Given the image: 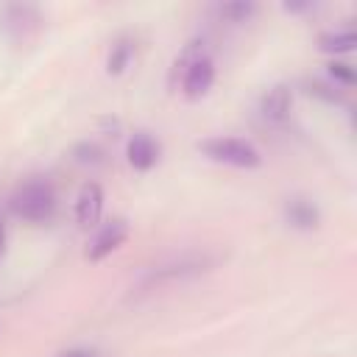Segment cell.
Returning a JSON list of instances; mask_svg holds the SVG:
<instances>
[{
	"label": "cell",
	"mask_w": 357,
	"mask_h": 357,
	"mask_svg": "<svg viewBox=\"0 0 357 357\" xmlns=\"http://www.w3.org/2000/svg\"><path fill=\"white\" fill-rule=\"evenodd\" d=\"M284 218H287V223L296 226V229H315L321 215H318L315 204H310L307 198H290V201L284 204Z\"/></svg>",
	"instance_id": "9c48e42d"
},
{
	"label": "cell",
	"mask_w": 357,
	"mask_h": 357,
	"mask_svg": "<svg viewBox=\"0 0 357 357\" xmlns=\"http://www.w3.org/2000/svg\"><path fill=\"white\" fill-rule=\"evenodd\" d=\"M354 45H357V36H354L351 28H346V31H332V33H324V36L318 39V47L326 50V53H349Z\"/></svg>",
	"instance_id": "30bf717a"
},
{
	"label": "cell",
	"mask_w": 357,
	"mask_h": 357,
	"mask_svg": "<svg viewBox=\"0 0 357 357\" xmlns=\"http://www.w3.org/2000/svg\"><path fill=\"white\" fill-rule=\"evenodd\" d=\"M75 153H84V156H78L81 165H98L100 162V148H95V145H78Z\"/></svg>",
	"instance_id": "9a60e30c"
},
{
	"label": "cell",
	"mask_w": 357,
	"mask_h": 357,
	"mask_svg": "<svg viewBox=\"0 0 357 357\" xmlns=\"http://www.w3.org/2000/svg\"><path fill=\"white\" fill-rule=\"evenodd\" d=\"M204 156H209L212 162H220V165H231V167H259L262 156L259 151L245 142V139H237V137H215V139H206L201 145Z\"/></svg>",
	"instance_id": "3957f363"
},
{
	"label": "cell",
	"mask_w": 357,
	"mask_h": 357,
	"mask_svg": "<svg viewBox=\"0 0 357 357\" xmlns=\"http://www.w3.org/2000/svg\"><path fill=\"white\" fill-rule=\"evenodd\" d=\"M131 56H134V45H131V39L120 36V39L112 45V50H109V59H106V70H109L112 75L123 73V70L128 67Z\"/></svg>",
	"instance_id": "8fae6325"
},
{
	"label": "cell",
	"mask_w": 357,
	"mask_h": 357,
	"mask_svg": "<svg viewBox=\"0 0 357 357\" xmlns=\"http://www.w3.org/2000/svg\"><path fill=\"white\" fill-rule=\"evenodd\" d=\"M290 103H293L290 89L279 84V86H273V89H268V92L262 95L259 112H262V117H265L268 123H282V120L290 114Z\"/></svg>",
	"instance_id": "ba28073f"
},
{
	"label": "cell",
	"mask_w": 357,
	"mask_h": 357,
	"mask_svg": "<svg viewBox=\"0 0 357 357\" xmlns=\"http://www.w3.org/2000/svg\"><path fill=\"white\" fill-rule=\"evenodd\" d=\"M103 212V190L95 181H86L75 198V218L81 226H95Z\"/></svg>",
	"instance_id": "52a82bcc"
},
{
	"label": "cell",
	"mask_w": 357,
	"mask_h": 357,
	"mask_svg": "<svg viewBox=\"0 0 357 357\" xmlns=\"http://www.w3.org/2000/svg\"><path fill=\"white\" fill-rule=\"evenodd\" d=\"M39 22V11L31 3H6L0 6V31L11 36H25L28 28Z\"/></svg>",
	"instance_id": "277c9868"
},
{
	"label": "cell",
	"mask_w": 357,
	"mask_h": 357,
	"mask_svg": "<svg viewBox=\"0 0 357 357\" xmlns=\"http://www.w3.org/2000/svg\"><path fill=\"white\" fill-rule=\"evenodd\" d=\"M329 75H332L335 81L346 84V86L354 84V70H351L349 64H343V61H332V64H329Z\"/></svg>",
	"instance_id": "5bb4252c"
},
{
	"label": "cell",
	"mask_w": 357,
	"mask_h": 357,
	"mask_svg": "<svg viewBox=\"0 0 357 357\" xmlns=\"http://www.w3.org/2000/svg\"><path fill=\"white\" fill-rule=\"evenodd\" d=\"M3 254H6V223L0 220V259H3Z\"/></svg>",
	"instance_id": "e0dca14e"
},
{
	"label": "cell",
	"mask_w": 357,
	"mask_h": 357,
	"mask_svg": "<svg viewBox=\"0 0 357 357\" xmlns=\"http://www.w3.org/2000/svg\"><path fill=\"white\" fill-rule=\"evenodd\" d=\"M212 81H215V64H212V59L206 53V45L201 39H195L173 61L170 84L173 86H181L184 98L195 100V98H201V95L209 92Z\"/></svg>",
	"instance_id": "6da1fadb"
},
{
	"label": "cell",
	"mask_w": 357,
	"mask_h": 357,
	"mask_svg": "<svg viewBox=\"0 0 357 357\" xmlns=\"http://www.w3.org/2000/svg\"><path fill=\"white\" fill-rule=\"evenodd\" d=\"M307 92L326 100V103H343V95L337 92L335 84H326V81H307Z\"/></svg>",
	"instance_id": "7c38bea8"
},
{
	"label": "cell",
	"mask_w": 357,
	"mask_h": 357,
	"mask_svg": "<svg viewBox=\"0 0 357 357\" xmlns=\"http://www.w3.org/2000/svg\"><path fill=\"white\" fill-rule=\"evenodd\" d=\"M59 357H98V354L89 351V349H70V351H64V354H59Z\"/></svg>",
	"instance_id": "2e32d148"
},
{
	"label": "cell",
	"mask_w": 357,
	"mask_h": 357,
	"mask_svg": "<svg viewBox=\"0 0 357 357\" xmlns=\"http://www.w3.org/2000/svg\"><path fill=\"white\" fill-rule=\"evenodd\" d=\"M11 209L28 223H45V220H50V215L56 209V195L47 181H25L14 192Z\"/></svg>",
	"instance_id": "7a4b0ae2"
},
{
	"label": "cell",
	"mask_w": 357,
	"mask_h": 357,
	"mask_svg": "<svg viewBox=\"0 0 357 357\" xmlns=\"http://www.w3.org/2000/svg\"><path fill=\"white\" fill-rule=\"evenodd\" d=\"M126 234H128V226H126V220H123V218L109 220V223H106V226H100V229H98V234L92 237L89 248H86V259H92V262L103 259L106 254H112V251L126 240Z\"/></svg>",
	"instance_id": "5b68a950"
},
{
	"label": "cell",
	"mask_w": 357,
	"mask_h": 357,
	"mask_svg": "<svg viewBox=\"0 0 357 357\" xmlns=\"http://www.w3.org/2000/svg\"><path fill=\"white\" fill-rule=\"evenodd\" d=\"M126 156H128V165H131L134 170H151V167L159 162V142H156L151 134L137 131V134L128 139Z\"/></svg>",
	"instance_id": "8992f818"
},
{
	"label": "cell",
	"mask_w": 357,
	"mask_h": 357,
	"mask_svg": "<svg viewBox=\"0 0 357 357\" xmlns=\"http://www.w3.org/2000/svg\"><path fill=\"white\" fill-rule=\"evenodd\" d=\"M254 11H257L254 3H226V6H220V17H226L231 22H245Z\"/></svg>",
	"instance_id": "4fadbf2b"
}]
</instances>
